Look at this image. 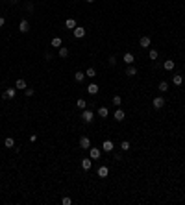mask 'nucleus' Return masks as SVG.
Segmentation results:
<instances>
[{
  "label": "nucleus",
  "instance_id": "nucleus-1",
  "mask_svg": "<svg viewBox=\"0 0 185 205\" xmlns=\"http://www.w3.org/2000/svg\"><path fill=\"white\" fill-rule=\"evenodd\" d=\"M81 120H83L85 124H93V120H94V113L91 111V109H83V113H81Z\"/></svg>",
  "mask_w": 185,
  "mask_h": 205
},
{
  "label": "nucleus",
  "instance_id": "nucleus-2",
  "mask_svg": "<svg viewBox=\"0 0 185 205\" xmlns=\"http://www.w3.org/2000/svg\"><path fill=\"white\" fill-rule=\"evenodd\" d=\"M102 155V150L100 148H89V157H91L93 161H98Z\"/></svg>",
  "mask_w": 185,
  "mask_h": 205
},
{
  "label": "nucleus",
  "instance_id": "nucleus-3",
  "mask_svg": "<svg viewBox=\"0 0 185 205\" xmlns=\"http://www.w3.org/2000/svg\"><path fill=\"white\" fill-rule=\"evenodd\" d=\"M152 105H154L156 109H161V107L165 105V98H163V96H156L154 100H152Z\"/></svg>",
  "mask_w": 185,
  "mask_h": 205
},
{
  "label": "nucleus",
  "instance_id": "nucleus-4",
  "mask_svg": "<svg viewBox=\"0 0 185 205\" xmlns=\"http://www.w3.org/2000/svg\"><path fill=\"white\" fill-rule=\"evenodd\" d=\"M72 35L76 39H81V37H85V28H81V26H76V28L72 30Z\"/></svg>",
  "mask_w": 185,
  "mask_h": 205
},
{
  "label": "nucleus",
  "instance_id": "nucleus-5",
  "mask_svg": "<svg viewBox=\"0 0 185 205\" xmlns=\"http://www.w3.org/2000/svg\"><path fill=\"white\" fill-rule=\"evenodd\" d=\"M19 31H21V33H28V31H30V22L28 21H21V24H19Z\"/></svg>",
  "mask_w": 185,
  "mask_h": 205
},
{
  "label": "nucleus",
  "instance_id": "nucleus-6",
  "mask_svg": "<svg viewBox=\"0 0 185 205\" xmlns=\"http://www.w3.org/2000/svg\"><path fill=\"white\" fill-rule=\"evenodd\" d=\"M139 45H141V48H150V45H152V39L150 37H141V41H139Z\"/></svg>",
  "mask_w": 185,
  "mask_h": 205
},
{
  "label": "nucleus",
  "instance_id": "nucleus-7",
  "mask_svg": "<svg viewBox=\"0 0 185 205\" xmlns=\"http://www.w3.org/2000/svg\"><path fill=\"white\" fill-rule=\"evenodd\" d=\"M15 94H17V89H6L4 91V98H6V100H13Z\"/></svg>",
  "mask_w": 185,
  "mask_h": 205
},
{
  "label": "nucleus",
  "instance_id": "nucleus-8",
  "mask_svg": "<svg viewBox=\"0 0 185 205\" xmlns=\"http://www.w3.org/2000/svg\"><path fill=\"white\" fill-rule=\"evenodd\" d=\"M85 89H87V93L91 94V96H93V94H98V91H100V87H98L96 83H89Z\"/></svg>",
  "mask_w": 185,
  "mask_h": 205
},
{
  "label": "nucleus",
  "instance_id": "nucleus-9",
  "mask_svg": "<svg viewBox=\"0 0 185 205\" xmlns=\"http://www.w3.org/2000/svg\"><path fill=\"white\" fill-rule=\"evenodd\" d=\"M80 148H83V150L91 148V140H89V137H81L80 139Z\"/></svg>",
  "mask_w": 185,
  "mask_h": 205
},
{
  "label": "nucleus",
  "instance_id": "nucleus-10",
  "mask_svg": "<svg viewBox=\"0 0 185 205\" xmlns=\"http://www.w3.org/2000/svg\"><path fill=\"white\" fill-rule=\"evenodd\" d=\"M113 148H115V146H113V140H104V142H102V150H104V152H113Z\"/></svg>",
  "mask_w": 185,
  "mask_h": 205
},
{
  "label": "nucleus",
  "instance_id": "nucleus-11",
  "mask_svg": "<svg viewBox=\"0 0 185 205\" xmlns=\"http://www.w3.org/2000/svg\"><path fill=\"white\" fill-rule=\"evenodd\" d=\"M91 166H93V159H91V157L81 159V168H83V170H91Z\"/></svg>",
  "mask_w": 185,
  "mask_h": 205
},
{
  "label": "nucleus",
  "instance_id": "nucleus-12",
  "mask_svg": "<svg viewBox=\"0 0 185 205\" xmlns=\"http://www.w3.org/2000/svg\"><path fill=\"white\" fill-rule=\"evenodd\" d=\"M108 174H109V168L106 166V164L98 166V177H108Z\"/></svg>",
  "mask_w": 185,
  "mask_h": 205
},
{
  "label": "nucleus",
  "instance_id": "nucleus-13",
  "mask_svg": "<svg viewBox=\"0 0 185 205\" xmlns=\"http://www.w3.org/2000/svg\"><path fill=\"white\" fill-rule=\"evenodd\" d=\"M122 61L126 63V65H133V61H135V57H133V56H132L130 52H126L124 56H122Z\"/></svg>",
  "mask_w": 185,
  "mask_h": 205
},
{
  "label": "nucleus",
  "instance_id": "nucleus-14",
  "mask_svg": "<svg viewBox=\"0 0 185 205\" xmlns=\"http://www.w3.org/2000/svg\"><path fill=\"white\" fill-rule=\"evenodd\" d=\"M174 67H176L174 59H167V61L163 63V69H165V70H174Z\"/></svg>",
  "mask_w": 185,
  "mask_h": 205
},
{
  "label": "nucleus",
  "instance_id": "nucleus-15",
  "mask_svg": "<svg viewBox=\"0 0 185 205\" xmlns=\"http://www.w3.org/2000/svg\"><path fill=\"white\" fill-rule=\"evenodd\" d=\"M124 118H126V113H124L122 109L119 107V109H117V111H115V120H117V122H122Z\"/></svg>",
  "mask_w": 185,
  "mask_h": 205
},
{
  "label": "nucleus",
  "instance_id": "nucleus-16",
  "mask_svg": "<svg viewBox=\"0 0 185 205\" xmlns=\"http://www.w3.org/2000/svg\"><path fill=\"white\" fill-rule=\"evenodd\" d=\"M108 115H109V109L108 107H98V116H102V118H108Z\"/></svg>",
  "mask_w": 185,
  "mask_h": 205
},
{
  "label": "nucleus",
  "instance_id": "nucleus-17",
  "mask_svg": "<svg viewBox=\"0 0 185 205\" xmlns=\"http://www.w3.org/2000/svg\"><path fill=\"white\" fill-rule=\"evenodd\" d=\"M76 107L83 111V109H87V102H85L83 98H78V102H76Z\"/></svg>",
  "mask_w": 185,
  "mask_h": 205
},
{
  "label": "nucleus",
  "instance_id": "nucleus-18",
  "mask_svg": "<svg viewBox=\"0 0 185 205\" xmlns=\"http://www.w3.org/2000/svg\"><path fill=\"white\" fill-rule=\"evenodd\" d=\"M135 74H137V69H135V67H133V65H130L128 69H126V76L133 78V76H135Z\"/></svg>",
  "mask_w": 185,
  "mask_h": 205
},
{
  "label": "nucleus",
  "instance_id": "nucleus-19",
  "mask_svg": "<svg viewBox=\"0 0 185 205\" xmlns=\"http://www.w3.org/2000/svg\"><path fill=\"white\" fill-rule=\"evenodd\" d=\"M65 26H67L69 30H74L78 24H76V21H74V19H67V21H65Z\"/></svg>",
  "mask_w": 185,
  "mask_h": 205
},
{
  "label": "nucleus",
  "instance_id": "nucleus-20",
  "mask_svg": "<svg viewBox=\"0 0 185 205\" xmlns=\"http://www.w3.org/2000/svg\"><path fill=\"white\" fill-rule=\"evenodd\" d=\"M57 54H59V57H69V48H65V46H61V48H57Z\"/></svg>",
  "mask_w": 185,
  "mask_h": 205
},
{
  "label": "nucleus",
  "instance_id": "nucleus-21",
  "mask_svg": "<svg viewBox=\"0 0 185 205\" xmlns=\"http://www.w3.org/2000/svg\"><path fill=\"white\" fill-rule=\"evenodd\" d=\"M83 78H85V72H81V70H78V72L74 74V80H76L78 83H81V81H83Z\"/></svg>",
  "mask_w": 185,
  "mask_h": 205
},
{
  "label": "nucleus",
  "instance_id": "nucleus-22",
  "mask_svg": "<svg viewBox=\"0 0 185 205\" xmlns=\"http://www.w3.org/2000/svg\"><path fill=\"white\" fill-rule=\"evenodd\" d=\"M172 81H174V85H182L183 83V76H182V74H174Z\"/></svg>",
  "mask_w": 185,
  "mask_h": 205
},
{
  "label": "nucleus",
  "instance_id": "nucleus-23",
  "mask_svg": "<svg viewBox=\"0 0 185 205\" xmlns=\"http://www.w3.org/2000/svg\"><path fill=\"white\" fill-rule=\"evenodd\" d=\"M15 89H26V81L22 80V78H19V80L15 81Z\"/></svg>",
  "mask_w": 185,
  "mask_h": 205
},
{
  "label": "nucleus",
  "instance_id": "nucleus-24",
  "mask_svg": "<svg viewBox=\"0 0 185 205\" xmlns=\"http://www.w3.org/2000/svg\"><path fill=\"white\" fill-rule=\"evenodd\" d=\"M52 46H54V48H61V46H63V41H61L59 37H54V39H52Z\"/></svg>",
  "mask_w": 185,
  "mask_h": 205
},
{
  "label": "nucleus",
  "instance_id": "nucleus-25",
  "mask_svg": "<svg viewBox=\"0 0 185 205\" xmlns=\"http://www.w3.org/2000/svg\"><path fill=\"white\" fill-rule=\"evenodd\" d=\"M4 146H6V148H13L15 146V140L11 139V137H7V139H4Z\"/></svg>",
  "mask_w": 185,
  "mask_h": 205
},
{
  "label": "nucleus",
  "instance_id": "nucleus-26",
  "mask_svg": "<svg viewBox=\"0 0 185 205\" xmlns=\"http://www.w3.org/2000/svg\"><path fill=\"white\" fill-rule=\"evenodd\" d=\"M85 76H87V78H94V76H96V70H94L93 67H89V69L85 70Z\"/></svg>",
  "mask_w": 185,
  "mask_h": 205
},
{
  "label": "nucleus",
  "instance_id": "nucleus-27",
  "mask_svg": "<svg viewBox=\"0 0 185 205\" xmlns=\"http://www.w3.org/2000/svg\"><path fill=\"white\" fill-rule=\"evenodd\" d=\"M113 105H115V107H120V105H122V98L120 96H113Z\"/></svg>",
  "mask_w": 185,
  "mask_h": 205
},
{
  "label": "nucleus",
  "instance_id": "nucleus-28",
  "mask_svg": "<svg viewBox=\"0 0 185 205\" xmlns=\"http://www.w3.org/2000/svg\"><path fill=\"white\" fill-rule=\"evenodd\" d=\"M157 56H159V52H157V50H154V48H150V52H148V57H150V59H157Z\"/></svg>",
  "mask_w": 185,
  "mask_h": 205
},
{
  "label": "nucleus",
  "instance_id": "nucleus-29",
  "mask_svg": "<svg viewBox=\"0 0 185 205\" xmlns=\"http://www.w3.org/2000/svg\"><path fill=\"white\" fill-rule=\"evenodd\" d=\"M159 91H161V93H167V91H168V83H167V81H161V83H159Z\"/></svg>",
  "mask_w": 185,
  "mask_h": 205
},
{
  "label": "nucleus",
  "instance_id": "nucleus-30",
  "mask_svg": "<svg viewBox=\"0 0 185 205\" xmlns=\"http://www.w3.org/2000/svg\"><path fill=\"white\" fill-rule=\"evenodd\" d=\"M120 148H122V152H128V150L132 148V146H130L128 140H122V142H120Z\"/></svg>",
  "mask_w": 185,
  "mask_h": 205
},
{
  "label": "nucleus",
  "instance_id": "nucleus-31",
  "mask_svg": "<svg viewBox=\"0 0 185 205\" xmlns=\"http://www.w3.org/2000/svg\"><path fill=\"white\" fill-rule=\"evenodd\" d=\"M61 202H63V205H70V203H72V200H70V198H67V196H65V198H63Z\"/></svg>",
  "mask_w": 185,
  "mask_h": 205
},
{
  "label": "nucleus",
  "instance_id": "nucleus-32",
  "mask_svg": "<svg viewBox=\"0 0 185 205\" xmlns=\"http://www.w3.org/2000/svg\"><path fill=\"white\" fill-rule=\"evenodd\" d=\"M109 65H111V67H113V65H117V57H115V56L109 57Z\"/></svg>",
  "mask_w": 185,
  "mask_h": 205
},
{
  "label": "nucleus",
  "instance_id": "nucleus-33",
  "mask_svg": "<svg viewBox=\"0 0 185 205\" xmlns=\"http://www.w3.org/2000/svg\"><path fill=\"white\" fill-rule=\"evenodd\" d=\"M24 93L26 96H33V89H24Z\"/></svg>",
  "mask_w": 185,
  "mask_h": 205
},
{
  "label": "nucleus",
  "instance_id": "nucleus-34",
  "mask_svg": "<svg viewBox=\"0 0 185 205\" xmlns=\"http://www.w3.org/2000/svg\"><path fill=\"white\" fill-rule=\"evenodd\" d=\"M35 140H37V135H35V133H33V135H30V142H35Z\"/></svg>",
  "mask_w": 185,
  "mask_h": 205
},
{
  "label": "nucleus",
  "instance_id": "nucleus-35",
  "mask_svg": "<svg viewBox=\"0 0 185 205\" xmlns=\"http://www.w3.org/2000/svg\"><path fill=\"white\" fill-rule=\"evenodd\" d=\"M4 22H6V19H4V17H0V28L4 26Z\"/></svg>",
  "mask_w": 185,
  "mask_h": 205
},
{
  "label": "nucleus",
  "instance_id": "nucleus-36",
  "mask_svg": "<svg viewBox=\"0 0 185 205\" xmlns=\"http://www.w3.org/2000/svg\"><path fill=\"white\" fill-rule=\"evenodd\" d=\"M85 2H89V4H93V2H94V0H85Z\"/></svg>",
  "mask_w": 185,
  "mask_h": 205
},
{
  "label": "nucleus",
  "instance_id": "nucleus-37",
  "mask_svg": "<svg viewBox=\"0 0 185 205\" xmlns=\"http://www.w3.org/2000/svg\"><path fill=\"white\" fill-rule=\"evenodd\" d=\"M11 2H19V0H11Z\"/></svg>",
  "mask_w": 185,
  "mask_h": 205
},
{
  "label": "nucleus",
  "instance_id": "nucleus-38",
  "mask_svg": "<svg viewBox=\"0 0 185 205\" xmlns=\"http://www.w3.org/2000/svg\"><path fill=\"white\" fill-rule=\"evenodd\" d=\"M74 2H78V0H74Z\"/></svg>",
  "mask_w": 185,
  "mask_h": 205
}]
</instances>
